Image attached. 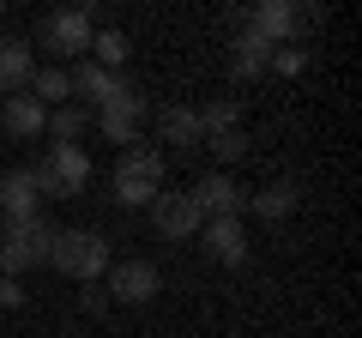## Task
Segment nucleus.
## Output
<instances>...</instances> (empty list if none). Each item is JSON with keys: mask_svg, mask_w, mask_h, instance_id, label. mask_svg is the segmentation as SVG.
Listing matches in <instances>:
<instances>
[{"mask_svg": "<svg viewBox=\"0 0 362 338\" xmlns=\"http://www.w3.org/2000/svg\"><path fill=\"white\" fill-rule=\"evenodd\" d=\"M157 266L151 260H121V266H109V302H127V308H145V302L157 296Z\"/></svg>", "mask_w": 362, "mask_h": 338, "instance_id": "0eeeda50", "label": "nucleus"}, {"mask_svg": "<svg viewBox=\"0 0 362 338\" xmlns=\"http://www.w3.org/2000/svg\"><path fill=\"white\" fill-rule=\"evenodd\" d=\"M49 247H54V223L49 218H18L0 230V272L18 278L30 266H49Z\"/></svg>", "mask_w": 362, "mask_h": 338, "instance_id": "7ed1b4c3", "label": "nucleus"}, {"mask_svg": "<svg viewBox=\"0 0 362 338\" xmlns=\"http://www.w3.org/2000/svg\"><path fill=\"white\" fill-rule=\"evenodd\" d=\"M97 127L109 133V139L127 151V145H139V127H145V97L139 91H121L115 103H103L97 109Z\"/></svg>", "mask_w": 362, "mask_h": 338, "instance_id": "9d476101", "label": "nucleus"}, {"mask_svg": "<svg viewBox=\"0 0 362 338\" xmlns=\"http://www.w3.org/2000/svg\"><path fill=\"white\" fill-rule=\"evenodd\" d=\"M30 78H37V54H30L25 37H0V91L18 97L30 91Z\"/></svg>", "mask_w": 362, "mask_h": 338, "instance_id": "ddd939ff", "label": "nucleus"}, {"mask_svg": "<svg viewBox=\"0 0 362 338\" xmlns=\"http://www.w3.org/2000/svg\"><path fill=\"white\" fill-rule=\"evenodd\" d=\"M151 223H157V235H169V242H187V235H199V206H194V194H157L151 199Z\"/></svg>", "mask_w": 362, "mask_h": 338, "instance_id": "1a4fd4ad", "label": "nucleus"}, {"mask_svg": "<svg viewBox=\"0 0 362 338\" xmlns=\"http://www.w3.org/2000/svg\"><path fill=\"white\" fill-rule=\"evenodd\" d=\"M0 13H6V6H0Z\"/></svg>", "mask_w": 362, "mask_h": 338, "instance_id": "bb28decb", "label": "nucleus"}, {"mask_svg": "<svg viewBox=\"0 0 362 338\" xmlns=\"http://www.w3.org/2000/svg\"><path fill=\"white\" fill-rule=\"evenodd\" d=\"M127 30H97V37H90V61L97 66H109V73H121V61H127Z\"/></svg>", "mask_w": 362, "mask_h": 338, "instance_id": "412c9836", "label": "nucleus"}, {"mask_svg": "<svg viewBox=\"0 0 362 338\" xmlns=\"http://www.w3.org/2000/svg\"><path fill=\"white\" fill-rule=\"evenodd\" d=\"M230 73L235 78H259V73H272V42L266 37H254V30H235L230 37Z\"/></svg>", "mask_w": 362, "mask_h": 338, "instance_id": "4468645a", "label": "nucleus"}, {"mask_svg": "<svg viewBox=\"0 0 362 338\" xmlns=\"http://www.w3.org/2000/svg\"><path fill=\"white\" fill-rule=\"evenodd\" d=\"M30 175H37V194L78 199V194H85V182H90V157H85V145H54Z\"/></svg>", "mask_w": 362, "mask_h": 338, "instance_id": "39448f33", "label": "nucleus"}, {"mask_svg": "<svg viewBox=\"0 0 362 338\" xmlns=\"http://www.w3.org/2000/svg\"><path fill=\"white\" fill-rule=\"evenodd\" d=\"M206 145H211V151L223 157V163H235V157L247 151V139H242V127H235V133H218V139H206Z\"/></svg>", "mask_w": 362, "mask_h": 338, "instance_id": "5701e85b", "label": "nucleus"}, {"mask_svg": "<svg viewBox=\"0 0 362 338\" xmlns=\"http://www.w3.org/2000/svg\"><path fill=\"white\" fill-rule=\"evenodd\" d=\"M247 206H254V211H259L266 223L290 218V211H296V182H272V187H259V194L247 199Z\"/></svg>", "mask_w": 362, "mask_h": 338, "instance_id": "a211bd4d", "label": "nucleus"}, {"mask_svg": "<svg viewBox=\"0 0 362 338\" xmlns=\"http://www.w3.org/2000/svg\"><path fill=\"white\" fill-rule=\"evenodd\" d=\"M302 66H308L302 49H272V73H302Z\"/></svg>", "mask_w": 362, "mask_h": 338, "instance_id": "b1692460", "label": "nucleus"}, {"mask_svg": "<svg viewBox=\"0 0 362 338\" xmlns=\"http://www.w3.org/2000/svg\"><path fill=\"white\" fill-rule=\"evenodd\" d=\"M30 97H37L42 109H61L66 97H73V85H66V66H42V73L30 78Z\"/></svg>", "mask_w": 362, "mask_h": 338, "instance_id": "aec40b11", "label": "nucleus"}, {"mask_svg": "<svg viewBox=\"0 0 362 338\" xmlns=\"http://www.w3.org/2000/svg\"><path fill=\"white\" fill-rule=\"evenodd\" d=\"M199 235H206V254L218 266H242L247 260V230H242V218H206L199 223Z\"/></svg>", "mask_w": 362, "mask_h": 338, "instance_id": "9b49d317", "label": "nucleus"}, {"mask_svg": "<svg viewBox=\"0 0 362 338\" xmlns=\"http://www.w3.org/2000/svg\"><path fill=\"white\" fill-rule=\"evenodd\" d=\"M37 175L30 169H13V175H0V211H6V223L18 218H37Z\"/></svg>", "mask_w": 362, "mask_h": 338, "instance_id": "2eb2a0df", "label": "nucleus"}, {"mask_svg": "<svg viewBox=\"0 0 362 338\" xmlns=\"http://www.w3.org/2000/svg\"><path fill=\"white\" fill-rule=\"evenodd\" d=\"M242 199H247V194L230 182V175H223V169L194 182V206H199V218H235V211H242Z\"/></svg>", "mask_w": 362, "mask_h": 338, "instance_id": "f8f14e48", "label": "nucleus"}, {"mask_svg": "<svg viewBox=\"0 0 362 338\" xmlns=\"http://www.w3.org/2000/svg\"><path fill=\"white\" fill-rule=\"evenodd\" d=\"M85 109H78V103H61V109H49V127H42V133H54V139H61V145H73L78 139V133H85Z\"/></svg>", "mask_w": 362, "mask_h": 338, "instance_id": "4be33fe9", "label": "nucleus"}, {"mask_svg": "<svg viewBox=\"0 0 362 338\" xmlns=\"http://www.w3.org/2000/svg\"><path fill=\"white\" fill-rule=\"evenodd\" d=\"M90 37H97V6H61V13L42 18V49L61 54V61H85L90 54Z\"/></svg>", "mask_w": 362, "mask_h": 338, "instance_id": "20e7f679", "label": "nucleus"}, {"mask_svg": "<svg viewBox=\"0 0 362 338\" xmlns=\"http://www.w3.org/2000/svg\"><path fill=\"white\" fill-rule=\"evenodd\" d=\"M0 308H25V284L0 272Z\"/></svg>", "mask_w": 362, "mask_h": 338, "instance_id": "393cba45", "label": "nucleus"}, {"mask_svg": "<svg viewBox=\"0 0 362 338\" xmlns=\"http://www.w3.org/2000/svg\"><path fill=\"white\" fill-rule=\"evenodd\" d=\"M49 266L66 272L73 284H97V278L115 266V254H109V235H97V230H54Z\"/></svg>", "mask_w": 362, "mask_h": 338, "instance_id": "f257e3e1", "label": "nucleus"}, {"mask_svg": "<svg viewBox=\"0 0 362 338\" xmlns=\"http://www.w3.org/2000/svg\"><path fill=\"white\" fill-rule=\"evenodd\" d=\"M0 121H6V133H13V139H37V133L49 127V109H42L30 91H18V97H6Z\"/></svg>", "mask_w": 362, "mask_h": 338, "instance_id": "dca6fc26", "label": "nucleus"}, {"mask_svg": "<svg viewBox=\"0 0 362 338\" xmlns=\"http://www.w3.org/2000/svg\"><path fill=\"white\" fill-rule=\"evenodd\" d=\"M308 25H320V13L314 6H296V0H259L254 13H247V30L266 37L272 49H290V37L308 30Z\"/></svg>", "mask_w": 362, "mask_h": 338, "instance_id": "423d86ee", "label": "nucleus"}, {"mask_svg": "<svg viewBox=\"0 0 362 338\" xmlns=\"http://www.w3.org/2000/svg\"><path fill=\"white\" fill-rule=\"evenodd\" d=\"M157 133H163V145H199L206 133H199V109H187V103H169L163 115H157Z\"/></svg>", "mask_w": 362, "mask_h": 338, "instance_id": "f3484780", "label": "nucleus"}, {"mask_svg": "<svg viewBox=\"0 0 362 338\" xmlns=\"http://www.w3.org/2000/svg\"><path fill=\"white\" fill-rule=\"evenodd\" d=\"M78 302H85V314H103L109 308V290L103 284H85V290H78Z\"/></svg>", "mask_w": 362, "mask_h": 338, "instance_id": "a878e982", "label": "nucleus"}, {"mask_svg": "<svg viewBox=\"0 0 362 338\" xmlns=\"http://www.w3.org/2000/svg\"><path fill=\"white\" fill-rule=\"evenodd\" d=\"M242 127V109H235V97H218V103H206L199 109V133H206V139H218V133H235ZM199 139V145H206Z\"/></svg>", "mask_w": 362, "mask_h": 338, "instance_id": "6ab92c4d", "label": "nucleus"}, {"mask_svg": "<svg viewBox=\"0 0 362 338\" xmlns=\"http://www.w3.org/2000/svg\"><path fill=\"white\" fill-rule=\"evenodd\" d=\"M66 85H73V97H85V103H97V109H103V103H115L121 91H133V85H127L121 73L97 66L90 54H85V61H73V66H66Z\"/></svg>", "mask_w": 362, "mask_h": 338, "instance_id": "6e6552de", "label": "nucleus"}, {"mask_svg": "<svg viewBox=\"0 0 362 338\" xmlns=\"http://www.w3.org/2000/svg\"><path fill=\"white\" fill-rule=\"evenodd\" d=\"M163 151L157 145H127V151L115 157V199L121 206H151L157 194H163Z\"/></svg>", "mask_w": 362, "mask_h": 338, "instance_id": "f03ea898", "label": "nucleus"}]
</instances>
